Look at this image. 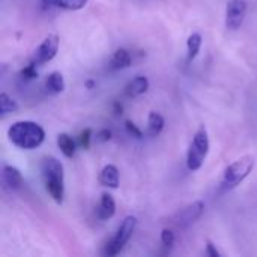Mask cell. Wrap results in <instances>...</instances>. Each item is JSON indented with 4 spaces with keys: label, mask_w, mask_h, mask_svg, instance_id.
I'll use <instances>...</instances> for the list:
<instances>
[{
    "label": "cell",
    "mask_w": 257,
    "mask_h": 257,
    "mask_svg": "<svg viewBox=\"0 0 257 257\" xmlns=\"http://www.w3.org/2000/svg\"><path fill=\"white\" fill-rule=\"evenodd\" d=\"M59 51V38L57 35H48L36 48L33 54V62L36 65H44L51 62Z\"/></svg>",
    "instance_id": "cell-7"
},
{
    "label": "cell",
    "mask_w": 257,
    "mask_h": 257,
    "mask_svg": "<svg viewBox=\"0 0 257 257\" xmlns=\"http://www.w3.org/2000/svg\"><path fill=\"white\" fill-rule=\"evenodd\" d=\"M202 48V35L194 32L188 36V41H187V50H188V60H194L199 54Z\"/></svg>",
    "instance_id": "cell-18"
},
{
    "label": "cell",
    "mask_w": 257,
    "mask_h": 257,
    "mask_svg": "<svg viewBox=\"0 0 257 257\" xmlns=\"http://www.w3.org/2000/svg\"><path fill=\"white\" fill-rule=\"evenodd\" d=\"M8 137L11 143L20 149L32 151L39 148L45 140L44 128L32 120H18L12 123L8 130Z\"/></svg>",
    "instance_id": "cell-1"
},
{
    "label": "cell",
    "mask_w": 257,
    "mask_h": 257,
    "mask_svg": "<svg viewBox=\"0 0 257 257\" xmlns=\"http://www.w3.org/2000/svg\"><path fill=\"white\" fill-rule=\"evenodd\" d=\"M253 169H254L253 157L247 155V157L236 160L235 163H232L226 167L224 175H223V187L226 190L236 188L241 182H244L247 179V176L251 173Z\"/></svg>",
    "instance_id": "cell-4"
},
{
    "label": "cell",
    "mask_w": 257,
    "mask_h": 257,
    "mask_svg": "<svg viewBox=\"0 0 257 257\" xmlns=\"http://www.w3.org/2000/svg\"><path fill=\"white\" fill-rule=\"evenodd\" d=\"M114 214H116V202H114L111 194L104 193L101 196V202H99V208H98V217L101 220H110L114 217Z\"/></svg>",
    "instance_id": "cell-11"
},
{
    "label": "cell",
    "mask_w": 257,
    "mask_h": 257,
    "mask_svg": "<svg viewBox=\"0 0 257 257\" xmlns=\"http://www.w3.org/2000/svg\"><path fill=\"white\" fill-rule=\"evenodd\" d=\"M119 182H120V179H119L117 167L113 166V164L104 166L101 173H99V184L102 187H108V188L116 190V188H119Z\"/></svg>",
    "instance_id": "cell-9"
},
{
    "label": "cell",
    "mask_w": 257,
    "mask_h": 257,
    "mask_svg": "<svg viewBox=\"0 0 257 257\" xmlns=\"http://www.w3.org/2000/svg\"><path fill=\"white\" fill-rule=\"evenodd\" d=\"M247 15V0H229L226 6V27L227 30H238Z\"/></svg>",
    "instance_id": "cell-6"
},
{
    "label": "cell",
    "mask_w": 257,
    "mask_h": 257,
    "mask_svg": "<svg viewBox=\"0 0 257 257\" xmlns=\"http://www.w3.org/2000/svg\"><path fill=\"white\" fill-rule=\"evenodd\" d=\"M136 226H137V218L133 217V215H128L123 218V221L120 223L116 235L107 242L105 248H104V254L105 256H116L119 254L123 247L128 244V241L131 239L134 230H136Z\"/></svg>",
    "instance_id": "cell-5"
},
{
    "label": "cell",
    "mask_w": 257,
    "mask_h": 257,
    "mask_svg": "<svg viewBox=\"0 0 257 257\" xmlns=\"http://www.w3.org/2000/svg\"><path fill=\"white\" fill-rule=\"evenodd\" d=\"M203 209H205V205H203V202H200V200H197V202L188 205L185 209H182V211L178 214V218H176L178 226L185 227V226H188V224L196 223V221L202 217Z\"/></svg>",
    "instance_id": "cell-8"
},
{
    "label": "cell",
    "mask_w": 257,
    "mask_h": 257,
    "mask_svg": "<svg viewBox=\"0 0 257 257\" xmlns=\"http://www.w3.org/2000/svg\"><path fill=\"white\" fill-rule=\"evenodd\" d=\"M133 63L131 53L125 48H117L111 57V66L113 69H126Z\"/></svg>",
    "instance_id": "cell-16"
},
{
    "label": "cell",
    "mask_w": 257,
    "mask_h": 257,
    "mask_svg": "<svg viewBox=\"0 0 257 257\" xmlns=\"http://www.w3.org/2000/svg\"><path fill=\"white\" fill-rule=\"evenodd\" d=\"M114 110H116V113H117V114H122V110H123V107H122L119 102H114Z\"/></svg>",
    "instance_id": "cell-26"
},
{
    "label": "cell",
    "mask_w": 257,
    "mask_h": 257,
    "mask_svg": "<svg viewBox=\"0 0 257 257\" xmlns=\"http://www.w3.org/2000/svg\"><path fill=\"white\" fill-rule=\"evenodd\" d=\"M41 173L47 193L60 205L65 197V172L62 163L56 157H45L41 163Z\"/></svg>",
    "instance_id": "cell-2"
},
{
    "label": "cell",
    "mask_w": 257,
    "mask_h": 257,
    "mask_svg": "<svg viewBox=\"0 0 257 257\" xmlns=\"http://www.w3.org/2000/svg\"><path fill=\"white\" fill-rule=\"evenodd\" d=\"M149 89V80L145 75H139L136 78H133L126 86H125V95L128 98H136L140 96L143 93H146Z\"/></svg>",
    "instance_id": "cell-10"
},
{
    "label": "cell",
    "mask_w": 257,
    "mask_h": 257,
    "mask_svg": "<svg viewBox=\"0 0 257 257\" xmlns=\"http://www.w3.org/2000/svg\"><path fill=\"white\" fill-rule=\"evenodd\" d=\"M90 140H92V130H90V128H86L84 131L80 133L78 145H80L84 151H87V149L90 148Z\"/></svg>",
    "instance_id": "cell-20"
},
{
    "label": "cell",
    "mask_w": 257,
    "mask_h": 257,
    "mask_svg": "<svg viewBox=\"0 0 257 257\" xmlns=\"http://www.w3.org/2000/svg\"><path fill=\"white\" fill-rule=\"evenodd\" d=\"M164 117L157 113V111H151L148 116V133L152 137H157L158 134H161V131L164 130Z\"/></svg>",
    "instance_id": "cell-17"
},
{
    "label": "cell",
    "mask_w": 257,
    "mask_h": 257,
    "mask_svg": "<svg viewBox=\"0 0 257 257\" xmlns=\"http://www.w3.org/2000/svg\"><path fill=\"white\" fill-rule=\"evenodd\" d=\"M111 137H113V133H111V130H107V128H104V130L96 133V140L99 143H105V142L111 140Z\"/></svg>",
    "instance_id": "cell-24"
},
{
    "label": "cell",
    "mask_w": 257,
    "mask_h": 257,
    "mask_svg": "<svg viewBox=\"0 0 257 257\" xmlns=\"http://www.w3.org/2000/svg\"><path fill=\"white\" fill-rule=\"evenodd\" d=\"M57 146L60 149V152L66 157V158H72L75 155V149H77V145L74 142V139L66 134V133H60L57 136Z\"/></svg>",
    "instance_id": "cell-15"
},
{
    "label": "cell",
    "mask_w": 257,
    "mask_h": 257,
    "mask_svg": "<svg viewBox=\"0 0 257 257\" xmlns=\"http://www.w3.org/2000/svg\"><path fill=\"white\" fill-rule=\"evenodd\" d=\"M93 86H95V81H93V80H87V81H86V87H87V89H92Z\"/></svg>",
    "instance_id": "cell-27"
},
{
    "label": "cell",
    "mask_w": 257,
    "mask_h": 257,
    "mask_svg": "<svg viewBox=\"0 0 257 257\" xmlns=\"http://www.w3.org/2000/svg\"><path fill=\"white\" fill-rule=\"evenodd\" d=\"M17 110H18L17 101L12 99L8 93L2 92V93H0V113H2V114H8V113L17 111Z\"/></svg>",
    "instance_id": "cell-19"
},
{
    "label": "cell",
    "mask_w": 257,
    "mask_h": 257,
    "mask_svg": "<svg viewBox=\"0 0 257 257\" xmlns=\"http://www.w3.org/2000/svg\"><path fill=\"white\" fill-rule=\"evenodd\" d=\"M206 254L209 257H220V251L217 250V247L212 244V241H206Z\"/></svg>",
    "instance_id": "cell-25"
},
{
    "label": "cell",
    "mask_w": 257,
    "mask_h": 257,
    "mask_svg": "<svg viewBox=\"0 0 257 257\" xmlns=\"http://www.w3.org/2000/svg\"><path fill=\"white\" fill-rule=\"evenodd\" d=\"M89 0H42L48 8H62L66 11H80L87 5Z\"/></svg>",
    "instance_id": "cell-14"
},
{
    "label": "cell",
    "mask_w": 257,
    "mask_h": 257,
    "mask_svg": "<svg viewBox=\"0 0 257 257\" xmlns=\"http://www.w3.org/2000/svg\"><path fill=\"white\" fill-rule=\"evenodd\" d=\"M36 63L32 62L29 63L24 69H21V77L26 78V80H32V78H36L38 77V71H36Z\"/></svg>",
    "instance_id": "cell-21"
},
{
    "label": "cell",
    "mask_w": 257,
    "mask_h": 257,
    "mask_svg": "<svg viewBox=\"0 0 257 257\" xmlns=\"http://www.w3.org/2000/svg\"><path fill=\"white\" fill-rule=\"evenodd\" d=\"M45 89L48 93L51 95H59L65 90V80H63V75L59 72V71H54L51 72L47 80H45Z\"/></svg>",
    "instance_id": "cell-13"
},
{
    "label": "cell",
    "mask_w": 257,
    "mask_h": 257,
    "mask_svg": "<svg viewBox=\"0 0 257 257\" xmlns=\"http://www.w3.org/2000/svg\"><path fill=\"white\" fill-rule=\"evenodd\" d=\"M3 181L11 190H17L23 184V176L21 172L14 167V166H5L3 167Z\"/></svg>",
    "instance_id": "cell-12"
},
{
    "label": "cell",
    "mask_w": 257,
    "mask_h": 257,
    "mask_svg": "<svg viewBox=\"0 0 257 257\" xmlns=\"http://www.w3.org/2000/svg\"><path fill=\"white\" fill-rule=\"evenodd\" d=\"M161 242L166 245V247H173L175 244V233L170 230V229H163L161 232Z\"/></svg>",
    "instance_id": "cell-22"
},
{
    "label": "cell",
    "mask_w": 257,
    "mask_h": 257,
    "mask_svg": "<svg viewBox=\"0 0 257 257\" xmlns=\"http://www.w3.org/2000/svg\"><path fill=\"white\" fill-rule=\"evenodd\" d=\"M209 148H211V143H209L208 131L205 126H200L196 131L193 142L190 143V148L187 152V166L191 172H197L203 166V161L209 154Z\"/></svg>",
    "instance_id": "cell-3"
},
{
    "label": "cell",
    "mask_w": 257,
    "mask_h": 257,
    "mask_svg": "<svg viewBox=\"0 0 257 257\" xmlns=\"http://www.w3.org/2000/svg\"><path fill=\"white\" fill-rule=\"evenodd\" d=\"M125 128H126V131H128L130 136H133L136 139H142L143 137V133L137 128V125L133 120H125Z\"/></svg>",
    "instance_id": "cell-23"
}]
</instances>
